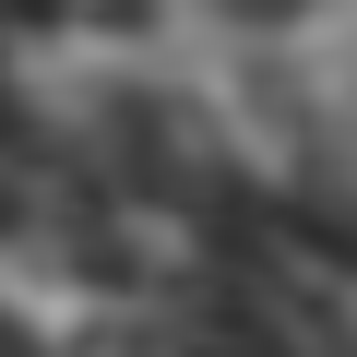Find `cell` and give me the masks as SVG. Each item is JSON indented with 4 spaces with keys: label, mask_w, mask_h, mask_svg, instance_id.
Instances as JSON below:
<instances>
[{
    "label": "cell",
    "mask_w": 357,
    "mask_h": 357,
    "mask_svg": "<svg viewBox=\"0 0 357 357\" xmlns=\"http://www.w3.org/2000/svg\"><path fill=\"white\" fill-rule=\"evenodd\" d=\"M238 13H250V24H286V13H310V0H238Z\"/></svg>",
    "instance_id": "cell-5"
},
{
    "label": "cell",
    "mask_w": 357,
    "mask_h": 357,
    "mask_svg": "<svg viewBox=\"0 0 357 357\" xmlns=\"http://www.w3.org/2000/svg\"><path fill=\"white\" fill-rule=\"evenodd\" d=\"M72 13V0H0V36H13V24H60Z\"/></svg>",
    "instance_id": "cell-3"
},
{
    "label": "cell",
    "mask_w": 357,
    "mask_h": 357,
    "mask_svg": "<svg viewBox=\"0 0 357 357\" xmlns=\"http://www.w3.org/2000/svg\"><path fill=\"white\" fill-rule=\"evenodd\" d=\"M262 250H298V262H321V274H357V203L310 178V191L262 203Z\"/></svg>",
    "instance_id": "cell-1"
},
{
    "label": "cell",
    "mask_w": 357,
    "mask_h": 357,
    "mask_svg": "<svg viewBox=\"0 0 357 357\" xmlns=\"http://www.w3.org/2000/svg\"><path fill=\"white\" fill-rule=\"evenodd\" d=\"M0 155H24V107H13V72H0Z\"/></svg>",
    "instance_id": "cell-4"
},
{
    "label": "cell",
    "mask_w": 357,
    "mask_h": 357,
    "mask_svg": "<svg viewBox=\"0 0 357 357\" xmlns=\"http://www.w3.org/2000/svg\"><path fill=\"white\" fill-rule=\"evenodd\" d=\"M178 357H298V345H286V321H262L250 298H215V321L178 345Z\"/></svg>",
    "instance_id": "cell-2"
}]
</instances>
